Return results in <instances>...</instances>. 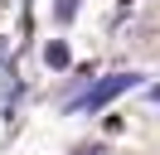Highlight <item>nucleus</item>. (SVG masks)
Masks as SVG:
<instances>
[{
    "instance_id": "nucleus-1",
    "label": "nucleus",
    "mask_w": 160,
    "mask_h": 155,
    "mask_svg": "<svg viewBox=\"0 0 160 155\" xmlns=\"http://www.w3.org/2000/svg\"><path fill=\"white\" fill-rule=\"evenodd\" d=\"M131 82H136V78H131V73H112V78H107V82H102V87H92V92H88V97H78V102H73V107H102V102H112V97H117V92H126Z\"/></svg>"
}]
</instances>
